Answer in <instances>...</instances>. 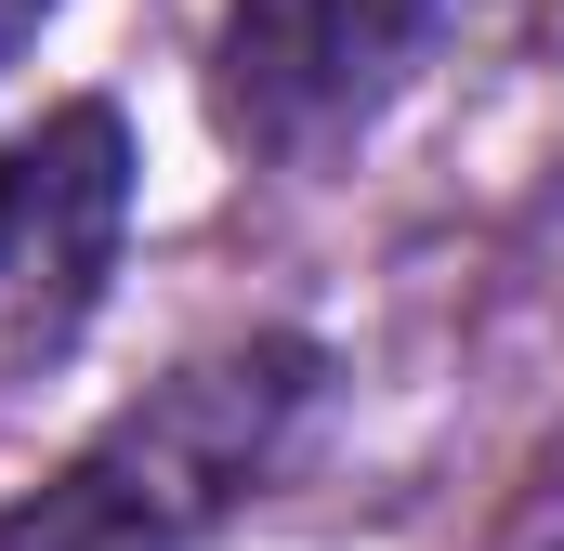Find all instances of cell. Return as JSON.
Listing matches in <instances>:
<instances>
[{
    "mask_svg": "<svg viewBox=\"0 0 564 551\" xmlns=\"http://www.w3.org/2000/svg\"><path fill=\"white\" fill-rule=\"evenodd\" d=\"M315 381H328V355L302 328H250V342L171 368L79 460H53L26 499H0V551H210L289 460Z\"/></svg>",
    "mask_w": 564,
    "mask_h": 551,
    "instance_id": "cell-1",
    "label": "cell"
},
{
    "mask_svg": "<svg viewBox=\"0 0 564 551\" xmlns=\"http://www.w3.org/2000/svg\"><path fill=\"white\" fill-rule=\"evenodd\" d=\"M459 26H473V0H224V26H210V119L250 158L315 171V158L381 132Z\"/></svg>",
    "mask_w": 564,
    "mask_h": 551,
    "instance_id": "cell-2",
    "label": "cell"
},
{
    "mask_svg": "<svg viewBox=\"0 0 564 551\" xmlns=\"http://www.w3.org/2000/svg\"><path fill=\"white\" fill-rule=\"evenodd\" d=\"M132 237V132L119 106H53L26 144H0V368H53Z\"/></svg>",
    "mask_w": 564,
    "mask_h": 551,
    "instance_id": "cell-3",
    "label": "cell"
},
{
    "mask_svg": "<svg viewBox=\"0 0 564 551\" xmlns=\"http://www.w3.org/2000/svg\"><path fill=\"white\" fill-rule=\"evenodd\" d=\"M40 26H53V0H0V66H13V53H26Z\"/></svg>",
    "mask_w": 564,
    "mask_h": 551,
    "instance_id": "cell-4",
    "label": "cell"
},
{
    "mask_svg": "<svg viewBox=\"0 0 564 551\" xmlns=\"http://www.w3.org/2000/svg\"><path fill=\"white\" fill-rule=\"evenodd\" d=\"M539 551H564V539H539Z\"/></svg>",
    "mask_w": 564,
    "mask_h": 551,
    "instance_id": "cell-5",
    "label": "cell"
}]
</instances>
